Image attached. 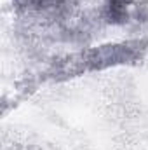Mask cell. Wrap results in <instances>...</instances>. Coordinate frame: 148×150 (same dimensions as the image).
<instances>
[{"mask_svg":"<svg viewBox=\"0 0 148 150\" xmlns=\"http://www.w3.org/2000/svg\"><path fill=\"white\" fill-rule=\"evenodd\" d=\"M18 4L32 12L38 14H58L66 9L68 0H18Z\"/></svg>","mask_w":148,"mask_h":150,"instance_id":"7a4b0ae2","label":"cell"},{"mask_svg":"<svg viewBox=\"0 0 148 150\" xmlns=\"http://www.w3.org/2000/svg\"><path fill=\"white\" fill-rule=\"evenodd\" d=\"M103 14L110 25H125L134 14V4L132 0H106Z\"/></svg>","mask_w":148,"mask_h":150,"instance_id":"6da1fadb","label":"cell"}]
</instances>
